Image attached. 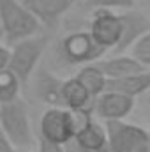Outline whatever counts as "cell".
<instances>
[{"instance_id": "20", "label": "cell", "mask_w": 150, "mask_h": 152, "mask_svg": "<svg viewBox=\"0 0 150 152\" xmlns=\"http://www.w3.org/2000/svg\"><path fill=\"white\" fill-rule=\"evenodd\" d=\"M37 152H66V149H64V145H58V143H53V142H46V140L39 138Z\"/></svg>"}, {"instance_id": "8", "label": "cell", "mask_w": 150, "mask_h": 152, "mask_svg": "<svg viewBox=\"0 0 150 152\" xmlns=\"http://www.w3.org/2000/svg\"><path fill=\"white\" fill-rule=\"evenodd\" d=\"M136 104V99L131 96H125L122 92L106 90L94 101V113L99 118L106 120H124L125 117L133 113Z\"/></svg>"}, {"instance_id": "16", "label": "cell", "mask_w": 150, "mask_h": 152, "mask_svg": "<svg viewBox=\"0 0 150 152\" xmlns=\"http://www.w3.org/2000/svg\"><path fill=\"white\" fill-rule=\"evenodd\" d=\"M60 85H62V80L44 73L37 81L39 97L44 99L50 106H62V101H60Z\"/></svg>"}, {"instance_id": "22", "label": "cell", "mask_w": 150, "mask_h": 152, "mask_svg": "<svg viewBox=\"0 0 150 152\" xmlns=\"http://www.w3.org/2000/svg\"><path fill=\"white\" fill-rule=\"evenodd\" d=\"M0 152H16L14 145L9 142V138L0 131Z\"/></svg>"}, {"instance_id": "6", "label": "cell", "mask_w": 150, "mask_h": 152, "mask_svg": "<svg viewBox=\"0 0 150 152\" xmlns=\"http://www.w3.org/2000/svg\"><path fill=\"white\" fill-rule=\"evenodd\" d=\"M58 50H60L62 58L73 66H85V64L97 62L106 53L99 44H95L88 30L87 32L78 30V32H71L64 36L58 42Z\"/></svg>"}, {"instance_id": "5", "label": "cell", "mask_w": 150, "mask_h": 152, "mask_svg": "<svg viewBox=\"0 0 150 152\" xmlns=\"http://www.w3.org/2000/svg\"><path fill=\"white\" fill-rule=\"evenodd\" d=\"M110 152H150L149 131L138 124L124 120H106Z\"/></svg>"}, {"instance_id": "21", "label": "cell", "mask_w": 150, "mask_h": 152, "mask_svg": "<svg viewBox=\"0 0 150 152\" xmlns=\"http://www.w3.org/2000/svg\"><path fill=\"white\" fill-rule=\"evenodd\" d=\"M9 58H11V48L0 44V73L9 67Z\"/></svg>"}, {"instance_id": "23", "label": "cell", "mask_w": 150, "mask_h": 152, "mask_svg": "<svg viewBox=\"0 0 150 152\" xmlns=\"http://www.w3.org/2000/svg\"><path fill=\"white\" fill-rule=\"evenodd\" d=\"M149 145H150V131H149Z\"/></svg>"}, {"instance_id": "14", "label": "cell", "mask_w": 150, "mask_h": 152, "mask_svg": "<svg viewBox=\"0 0 150 152\" xmlns=\"http://www.w3.org/2000/svg\"><path fill=\"white\" fill-rule=\"evenodd\" d=\"M106 90H115V92H122L125 96L131 97H138L143 96L145 92L150 90V67L136 73L133 76L122 78V80H108L106 83Z\"/></svg>"}, {"instance_id": "15", "label": "cell", "mask_w": 150, "mask_h": 152, "mask_svg": "<svg viewBox=\"0 0 150 152\" xmlns=\"http://www.w3.org/2000/svg\"><path fill=\"white\" fill-rule=\"evenodd\" d=\"M76 78L85 85V88L90 92V96L95 99L97 96H101L103 92H106V83L108 78L101 71V67L97 66V62L92 64H85L79 67V71L76 73Z\"/></svg>"}, {"instance_id": "13", "label": "cell", "mask_w": 150, "mask_h": 152, "mask_svg": "<svg viewBox=\"0 0 150 152\" xmlns=\"http://www.w3.org/2000/svg\"><path fill=\"white\" fill-rule=\"evenodd\" d=\"M97 66L108 80H122L127 76H133L147 67H143L136 58H133L127 53H115L113 57L97 60Z\"/></svg>"}, {"instance_id": "17", "label": "cell", "mask_w": 150, "mask_h": 152, "mask_svg": "<svg viewBox=\"0 0 150 152\" xmlns=\"http://www.w3.org/2000/svg\"><path fill=\"white\" fill-rule=\"evenodd\" d=\"M21 90H23V85L18 80V76H14L9 69L0 73V104L20 99Z\"/></svg>"}, {"instance_id": "19", "label": "cell", "mask_w": 150, "mask_h": 152, "mask_svg": "<svg viewBox=\"0 0 150 152\" xmlns=\"http://www.w3.org/2000/svg\"><path fill=\"white\" fill-rule=\"evenodd\" d=\"M90 11L95 9H111V11H127L134 9L136 0H83Z\"/></svg>"}, {"instance_id": "10", "label": "cell", "mask_w": 150, "mask_h": 152, "mask_svg": "<svg viewBox=\"0 0 150 152\" xmlns=\"http://www.w3.org/2000/svg\"><path fill=\"white\" fill-rule=\"evenodd\" d=\"M73 142L81 152H110L104 124H99L92 117H85L79 122Z\"/></svg>"}, {"instance_id": "7", "label": "cell", "mask_w": 150, "mask_h": 152, "mask_svg": "<svg viewBox=\"0 0 150 152\" xmlns=\"http://www.w3.org/2000/svg\"><path fill=\"white\" fill-rule=\"evenodd\" d=\"M122 30H124V25H122L120 11H111V9L92 11L88 34L95 41V44H99L104 51L117 50L122 37Z\"/></svg>"}, {"instance_id": "11", "label": "cell", "mask_w": 150, "mask_h": 152, "mask_svg": "<svg viewBox=\"0 0 150 152\" xmlns=\"http://www.w3.org/2000/svg\"><path fill=\"white\" fill-rule=\"evenodd\" d=\"M60 101H62V106L71 110V112L85 113V115L94 113V101L95 99L90 96V92L85 88V85L76 76L62 80Z\"/></svg>"}, {"instance_id": "2", "label": "cell", "mask_w": 150, "mask_h": 152, "mask_svg": "<svg viewBox=\"0 0 150 152\" xmlns=\"http://www.w3.org/2000/svg\"><path fill=\"white\" fill-rule=\"evenodd\" d=\"M41 28L37 18L23 5L21 0H0V34L9 46L39 34Z\"/></svg>"}, {"instance_id": "1", "label": "cell", "mask_w": 150, "mask_h": 152, "mask_svg": "<svg viewBox=\"0 0 150 152\" xmlns=\"http://www.w3.org/2000/svg\"><path fill=\"white\" fill-rule=\"evenodd\" d=\"M50 41L51 37L48 34H34L30 37H25L9 46L11 58H9L7 69L14 76H18L23 87L28 85L30 78L34 76L42 55L46 53L50 46Z\"/></svg>"}, {"instance_id": "24", "label": "cell", "mask_w": 150, "mask_h": 152, "mask_svg": "<svg viewBox=\"0 0 150 152\" xmlns=\"http://www.w3.org/2000/svg\"><path fill=\"white\" fill-rule=\"evenodd\" d=\"M0 36H2V34H0Z\"/></svg>"}, {"instance_id": "12", "label": "cell", "mask_w": 150, "mask_h": 152, "mask_svg": "<svg viewBox=\"0 0 150 152\" xmlns=\"http://www.w3.org/2000/svg\"><path fill=\"white\" fill-rule=\"evenodd\" d=\"M120 16H122L124 30L115 53H125L143 34L150 32V16H147L145 12L136 9H127V11H120Z\"/></svg>"}, {"instance_id": "18", "label": "cell", "mask_w": 150, "mask_h": 152, "mask_svg": "<svg viewBox=\"0 0 150 152\" xmlns=\"http://www.w3.org/2000/svg\"><path fill=\"white\" fill-rule=\"evenodd\" d=\"M129 51H131L129 55L133 58H136L143 67H150V32L143 34L141 37L131 46Z\"/></svg>"}, {"instance_id": "3", "label": "cell", "mask_w": 150, "mask_h": 152, "mask_svg": "<svg viewBox=\"0 0 150 152\" xmlns=\"http://www.w3.org/2000/svg\"><path fill=\"white\" fill-rule=\"evenodd\" d=\"M0 131L9 138L16 151L34 145L36 138L32 131L30 112L21 97L12 103L0 104Z\"/></svg>"}, {"instance_id": "9", "label": "cell", "mask_w": 150, "mask_h": 152, "mask_svg": "<svg viewBox=\"0 0 150 152\" xmlns=\"http://www.w3.org/2000/svg\"><path fill=\"white\" fill-rule=\"evenodd\" d=\"M21 2L37 18L41 27L55 28L79 0H21Z\"/></svg>"}, {"instance_id": "4", "label": "cell", "mask_w": 150, "mask_h": 152, "mask_svg": "<svg viewBox=\"0 0 150 152\" xmlns=\"http://www.w3.org/2000/svg\"><path fill=\"white\" fill-rule=\"evenodd\" d=\"M85 117H92V115L76 113L62 106H50L41 115V122H39L41 136L39 138L58 143V145H66L74 140L78 126Z\"/></svg>"}]
</instances>
